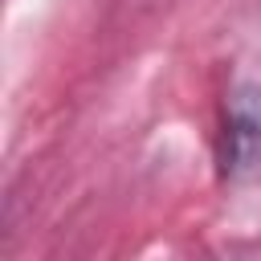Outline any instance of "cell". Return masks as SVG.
<instances>
[{"mask_svg": "<svg viewBox=\"0 0 261 261\" xmlns=\"http://www.w3.org/2000/svg\"><path fill=\"white\" fill-rule=\"evenodd\" d=\"M220 175L228 184H261V102L245 90L224 106Z\"/></svg>", "mask_w": 261, "mask_h": 261, "instance_id": "cell-1", "label": "cell"}]
</instances>
